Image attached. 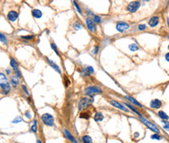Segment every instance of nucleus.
<instances>
[{"label": "nucleus", "mask_w": 169, "mask_h": 143, "mask_svg": "<svg viewBox=\"0 0 169 143\" xmlns=\"http://www.w3.org/2000/svg\"><path fill=\"white\" fill-rule=\"evenodd\" d=\"M63 133H64V134H65V136L66 137V138H68L69 140H70V141L72 142H74V143H77V140H76V138L72 135L71 133H70L68 130L64 129V130H63Z\"/></svg>", "instance_id": "obj_15"}, {"label": "nucleus", "mask_w": 169, "mask_h": 143, "mask_svg": "<svg viewBox=\"0 0 169 143\" xmlns=\"http://www.w3.org/2000/svg\"><path fill=\"white\" fill-rule=\"evenodd\" d=\"M41 119L42 120V122L44 123V125H47V126H53L54 125V123H55V119L53 117L52 115H51L50 114H44L41 117Z\"/></svg>", "instance_id": "obj_4"}, {"label": "nucleus", "mask_w": 169, "mask_h": 143, "mask_svg": "<svg viewBox=\"0 0 169 143\" xmlns=\"http://www.w3.org/2000/svg\"><path fill=\"white\" fill-rule=\"evenodd\" d=\"M73 4H74V6L76 7V9H77V12L79 13H82V11H81V9H80V5H79L78 4H77V2L75 1V0H73Z\"/></svg>", "instance_id": "obj_29"}, {"label": "nucleus", "mask_w": 169, "mask_h": 143, "mask_svg": "<svg viewBox=\"0 0 169 143\" xmlns=\"http://www.w3.org/2000/svg\"><path fill=\"white\" fill-rule=\"evenodd\" d=\"M32 16L35 18H41L42 16V13L40 9H35L32 10Z\"/></svg>", "instance_id": "obj_20"}, {"label": "nucleus", "mask_w": 169, "mask_h": 143, "mask_svg": "<svg viewBox=\"0 0 169 143\" xmlns=\"http://www.w3.org/2000/svg\"><path fill=\"white\" fill-rule=\"evenodd\" d=\"M37 143H42V142H41V140H39V139H38V140H37Z\"/></svg>", "instance_id": "obj_45"}, {"label": "nucleus", "mask_w": 169, "mask_h": 143, "mask_svg": "<svg viewBox=\"0 0 169 143\" xmlns=\"http://www.w3.org/2000/svg\"><path fill=\"white\" fill-rule=\"evenodd\" d=\"M17 18H18V13H16V11H10L7 15V19L11 22L16 21Z\"/></svg>", "instance_id": "obj_11"}, {"label": "nucleus", "mask_w": 169, "mask_h": 143, "mask_svg": "<svg viewBox=\"0 0 169 143\" xmlns=\"http://www.w3.org/2000/svg\"><path fill=\"white\" fill-rule=\"evenodd\" d=\"M82 28H83L82 24L80 23H79V22H76V23L73 24V29L75 30H79L82 29Z\"/></svg>", "instance_id": "obj_25"}, {"label": "nucleus", "mask_w": 169, "mask_h": 143, "mask_svg": "<svg viewBox=\"0 0 169 143\" xmlns=\"http://www.w3.org/2000/svg\"><path fill=\"white\" fill-rule=\"evenodd\" d=\"M0 76H1V80H2V82H7V78L6 76L2 73V72H1V74H0Z\"/></svg>", "instance_id": "obj_36"}, {"label": "nucleus", "mask_w": 169, "mask_h": 143, "mask_svg": "<svg viewBox=\"0 0 169 143\" xmlns=\"http://www.w3.org/2000/svg\"><path fill=\"white\" fill-rule=\"evenodd\" d=\"M168 50H169V44H168Z\"/></svg>", "instance_id": "obj_48"}, {"label": "nucleus", "mask_w": 169, "mask_h": 143, "mask_svg": "<svg viewBox=\"0 0 169 143\" xmlns=\"http://www.w3.org/2000/svg\"><path fill=\"white\" fill-rule=\"evenodd\" d=\"M22 88L24 89V91L25 92H26V93H27V95H29V92L27 91V89L26 86H25L24 85H22Z\"/></svg>", "instance_id": "obj_40"}, {"label": "nucleus", "mask_w": 169, "mask_h": 143, "mask_svg": "<svg viewBox=\"0 0 169 143\" xmlns=\"http://www.w3.org/2000/svg\"><path fill=\"white\" fill-rule=\"evenodd\" d=\"M140 2L139 1H133V2H131L127 6V10L129 11V13H135L140 9Z\"/></svg>", "instance_id": "obj_5"}, {"label": "nucleus", "mask_w": 169, "mask_h": 143, "mask_svg": "<svg viewBox=\"0 0 169 143\" xmlns=\"http://www.w3.org/2000/svg\"><path fill=\"white\" fill-rule=\"evenodd\" d=\"M94 119L95 121H97V122L102 121L103 119H104V115L102 114L101 112H97V113L95 114L94 117Z\"/></svg>", "instance_id": "obj_18"}, {"label": "nucleus", "mask_w": 169, "mask_h": 143, "mask_svg": "<svg viewBox=\"0 0 169 143\" xmlns=\"http://www.w3.org/2000/svg\"><path fill=\"white\" fill-rule=\"evenodd\" d=\"M80 117H81V118H85V119H88L89 118V115L87 113H82V114H80Z\"/></svg>", "instance_id": "obj_38"}, {"label": "nucleus", "mask_w": 169, "mask_h": 143, "mask_svg": "<svg viewBox=\"0 0 169 143\" xmlns=\"http://www.w3.org/2000/svg\"><path fill=\"white\" fill-rule=\"evenodd\" d=\"M139 118H140V120H141V121H142L143 124H144L150 130H151L152 131H154V132L157 133V134L160 133V130H159V128H157V125H155L154 124H153V123H151L150 121H149L147 119H146L145 117H142V116H140Z\"/></svg>", "instance_id": "obj_3"}, {"label": "nucleus", "mask_w": 169, "mask_h": 143, "mask_svg": "<svg viewBox=\"0 0 169 143\" xmlns=\"http://www.w3.org/2000/svg\"><path fill=\"white\" fill-rule=\"evenodd\" d=\"M22 39H25V40H27V41H31L34 38V36L33 35H27V36H22L21 37Z\"/></svg>", "instance_id": "obj_31"}, {"label": "nucleus", "mask_w": 169, "mask_h": 143, "mask_svg": "<svg viewBox=\"0 0 169 143\" xmlns=\"http://www.w3.org/2000/svg\"><path fill=\"white\" fill-rule=\"evenodd\" d=\"M162 122L164 124V125L163 126V128H164V129H165L166 131H169V123H168V121H166V120H162Z\"/></svg>", "instance_id": "obj_32"}, {"label": "nucleus", "mask_w": 169, "mask_h": 143, "mask_svg": "<svg viewBox=\"0 0 169 143\" xmlns=\"http://www.w3.org/2000/svg\"><path fill=\"white\" fill-rule=\"evenodd\" d=\"M124 97H125L126 99L129 102H130V103H133V105L139 106V107H140V108H143V106L141 104V103H140L138 102L136 99H134L133 97H130V96H125Z\"/></svg>", "instance_id": "obj_12"}, {"label": "nucleus", "mask_w": 169, "mask_h": 143, "mask_svg": "<svg viewBox=\"0 0 169 143\" xmlns=\"http://www.w3.org/2000/svg\"><path fill=\"white\" fill-rule=\"evenodd\" d=\"M150 138L152 139H154V140H157V141H160V140H161L162 137L160 136V134H157V133H155V134H152V135L150 136Z\"/></svg>", "instance_id": "obj_26"}, {"label": "nucleus", "mask_w": 169, "mask_h": 143, "mask_svg": "<svg viewBox=\"0 0 169 143\" xmlns=\"http://www.w3.org/2000/svg\"><path fill=\"white\" fill-rule=\"evenodd\" d=\"M87 75H91V74H94V69L93 67L91 66H87L85 70L83 71Z\"/></svg>", "instance_id": "obj_23"}, {"label": "nucleus", "mask_w": 169, "mask_h": 143, "mask_svg": "<svg viewBox=\"0 0 169 143\" xmlns=\"http://www.w3.org/2000/svg\"><path fill=\"white\" fill-rule=\"evenodd\" d=\"M129 27H130L129 25L127 23H125V22H118V23L116 24V30L121 33L129 30Z\"/></svg>", "instance_id": "obj_7"}, {"label": "nucleus", "mask_w": 169, "mask_h": 143, "mask_svg": "<svg viewBox=\"0 0 169 143\" xmlns=\"http://www.w3.org/2000/svg\"><path fill=\"white\" fill-rule=\"evenodd\" d=\"M94 100H91V98H88V97H83L81 98L80 100L79 101V104H78V108L80 111H83L87 109L90 105L92 104Z\"/></svg>", "instance_id": "obj_2"}, {"label": "nucleus", "mask_w": 169, "mask_h": 143, "mask_svg": "<svg viewBox=\"0 0 169 143\" xmlns=\"http://www.w3.org/2000/svg\"><path fill=\"white\" fill-rule=\"evenodd\" d=\"M110 104L112 105L115 107H116L117 109H119V110L122 111H125V112H129V110L127 108L125 104H122L119 102L116 101V100H110Z\"/></svg>", "instance_id": "obj_6"}, {"label": "nucleus", "mask_w": 169, "mask_h": 143, "mask_svg": "<svg viewBox=\"0 0 169 143\" xmlns=\"http://www.w3.org/2000/svg\"><path fill=\"white\" fill-rule=\"evenodd\" d=\"M10 66H11V68H12L14 71H17L18 69V63L16 62V60L14 59V58H10Z\"/></svg>", "instance_id": "obj_19"}, {"label": "nucleus", "mask_w": 169, "mask_h": 143, "mask_svg": "<svg viewBox=\"0 0 169 143\" xmlns=\"http://www.w3.org/2000/svg\"><path fill=\"white\" fill-rule=\"evenodd\" d=\"M159 23V17L158 16H152V17L149 19L148 24L150 27H155Z\"/></svg>", "instance_id": "obj_10"}, {"label": "nucleus", "mask_w": 169, "mask_h": 143, "mask_svg": "<svg viewBox=\"0 0 169 143\" xmlns=\"http://www.w3.org/2000/svg\"><path fill=\"white\" fill-rule=\"evenodd\" d=\"M93 21H94L95 23H101V16L95 15V16H94V17H93Z\"/></svg>", "instance_id": "obj_28"}, {"label": "nucleus", "mask_w": 169, "mask_h": 143, "mask_svg": "<svg viewBox=\"0 0 169 143\" xmlns=\"http://www.w3.org/2000/svg\"><path fill=\"white\" fill-rule=\"evenodd\" d=\"M82 141L83 143H92V138L89 135H83L82 138Z\"/></svg>", "instance_id": "obj_24"}, {"label": "nucleus", "mask_w": 169, "mask_h": 143, "mask_svg": "<svg viewBox=\"0 0 169 143\" xmlns=\"http://www.w3.org/2000/svg\"><path fill=\"white\" fill-rule=\"evenodd\" d=\"M19 78L16 76V75H13V76L11 77L10 78V84L12 85L14 88H16V86L19 85Z\"/></svg>", "instance_id": "obj_16"}, {"label": "nucleus", "mask_w": 169, "mask_h": 143, "mask_svg": "<svg viewBox=\"0 0 169 143\" xmlns=\"http://www.w3.org/2000/svg\"><path fill=\"white\" fill-rule=\"evenodd\" d=\"M138 28H139V30H145L146 29V24H140L139 25V27H138Z\"/></svg>", "instance_id": "obj_35"}, {"label": "nucleus", "mask_w": 169, "mask_h": 143, "mask_svg": "<svg viewBox=\"0 0 169 143\" xmlns=\"http://www.w3.org/2000/svg\"><path fill=\"white\" fill-rule=\"evenodd\" d=\"M21 121H23V119H22L20 117L17 116L15 119L13 120V124H16V123H19V122H21Z\"/></svg>", "instance_id": "obj_34"}, {"label": "nucleus", "mask_w": 169, "mask_h": 143, "mask_svg": "<svg viewBox=\"0 0 169 143\" xmlns=\"http://www.w3.org/2000/svg\"><path fill=\"white\" fill-rule=\"evenodd\" d=\"M0 38H1V41L2 42V43H4L5 44H7V39H6V37H5V36L3 34V33H1V34H0Z\"/></svg>", "instance_id": "obj_33"}, {"label": "nucleus", "mask_w": 169, "mask_h": 143, "mask_svg": "<svg viewBox=\"0 0 169 143\" xmlns=\"http://www.w3.org/2000/svg\"><path fill=\"white\" fill-rule=\"evenodd\" d=\"M150 106L152 109L157 110V109H160L162 106V102L158 99H154L152 100L150 103Z\"/></svg>", "instance_id": "obj_8"}, {"label": "nucleus", "mask_w": 169, "mask_h": 143, "mask_svg": "<svg viewBox=\"0 0 169 143\" xmlns=\"http://www.w3.org/2000/svg\"><path fill=\"white\" fill-rule=\"evenodd\" d=\"M102 93V89L100 87L96 86H91L87 87L84 89V94L86 96H88L90 97H93V96L95 94H100Z\"/></svg>", "instance_id": "obj_1"}, {"label": "nucleus", "mask_w": 169, "mask_h": 143, "mask_svg": "<svg viewBox=\"0 0 169 143\" xmlns=\"http://www.w3.org/2000/svg\"><path fill=\"white\" fill-rule=\"evenodd\" d=\"M31 131L34 133H36L38 131V127H37V120H34V124L31 126Z\"/></svg>", "instance_id": "obj_27"}, {"label": "nucleus", "mask_w": 169, "mask_h": 143, "mask_svg": "<svg viewBox=\"0 0 169 143\" xmlns=\"http://www.w3.org/2000/svg\"><path fill=\"white\" fill-rule=\"evenodd\" d=\"M0 86H1V89L2 92H3L4 94H8L11 90V87H10V84L8 82H2L1 84H0Z\"/></svg>", "instance_id": "obj_9"}, {"label": "nucleus", "mask_w": 169, "mask_h": 143, "mask_svg": "<svg viewBox=\"0 0 169 143\" xmlns=\"http://www.w3.org/2000/svg\"><path fill=\"white\" fill-rule=\"evenodd\" d=\"M164 58H165V60L167 61L168 62H169V52L166 53L165 55H164Z\"/></svg>", "instance_id": "obj_41"}, {"label": "nucleus", "mask_w": 169, "mask_h": 143, "mask_svg": "<svg viewBox=\"0 0 169 143\" xmlns=\"http://www.w3.org/2000/svg\"><path fill=\"white\" fill-rule=\"evenodd\" d=\"M86 24H87V28H88V30L90 31H91V32L95 31V26L94 24V21H93L91 18L86 19Z\"/></svg>", "instance_id": "obj_13"}, {"label": "nucleus", "mask_w": 169, "mask_h": 143, "mask_svg": "<svg viewBox=\"0 0 169 143\" xmlns=\"http://www.w3.org/2000/svg\"><path fill=\"white\" fill-rule=\"evenodd\" d=\"M139 136H140V133H139V132H135V133H134V138H139Z\"/></svg>", "instance_id": "obj_43"}, {"label": "nucleus", "mask_w": 169, "mask_h": 143, "mask_svg": "<svg viewBox=\"0 0 169 143\" xmlns=\"http://www.w3.org/2000/svg\"><path fill=\"white\" fill-rule=\"evenodd\" d=\"M141 1H143V2H149L150 0H141Z\"/></svg>", "instance_id": "obj_46"}, {"label": "nucleus", "mask_w": 169, "mask_h": 143, "mask_svg": "<svg viewBox=\"0 0 169 143\" xmlns=\"http://www.w3.org/2000/svg\"><path fill=\"white\" fill-rule=\"evenodd\" d=\"M158 116L161 118L162 120H169V117L168 116V114L164 112L163 111H160L158 112Z\"/></svg>", "instance_id": "obj_21"}, {"label": "nucleus", "mask_w": 169, "mask_h": 143, "mask_svg": "<svg viewBox=\"0 0 169 143\" xmlns=\"http://www.w3.org/2000/svg\"><path fill=\"white\" fill-rule=\"evenodd\" d=\"M167 21H168V26H169V17L168 18V19H167Z\"/></svg>", "instance_id": "obj_47"}, {"label": "nucleus", "mask_w": 169, "mask_h": 143, "mask_svg": "<svg viewBox=\"0 0 169 143\" xmlns=\"http://www.w3.org/2000/svg\"><path fill=\"white\" fill-rule=\"evenodd\" d=\"M124 104H125V105H126V106H127V107H128L129 109H130V110H131L132 111H133V112H134V113H135V114H137V115H138V116H139V117H140V116H142V115H141V114H140V112H139V111H138L136 110V108H135V107H134V106H133V105H132V104H131V103H129L128 102H125V103H124Z\"/></svg>", "instance_id": "obj_17"}, {"label": "nucleus", "mask_w": 169, "mask_h": 143, "mask_svg": "<svg viewBox=\"0 0 169 143\" xmlns=\"http://www.w3.org/2000/svg\"><path fill=\"white\" fill-rule=\"evenodd\" d=\"M6 73H7L8 75H10V74H11V70H10V69H6Z\"/></svg>", "instance_id": "obj_44"}, {"label": "nucleus", "mask_w": 169, "mask_h": 143, "mask_svg": "<svg viewBox=\"0 0 169 143\" xmlns=\"http://www.w3.org/2000/svg\"><path fill=\"white\" fill-rule=\"evenodd\" d=\"M86 12H87V16H89L90 17H94V16H95L94 13H93L91 11H90L89 9H87L86 10Z\"/></svg>", "instance_id": "obj_39"}, {"label": "nucleus", "mask_w": 169, "mask_h": 143, "mask_svg": "<svg viewBox=\"0 0 169 143\" xmlns=\"http://www.w3.org/2000/svg\"><path fill=\"white\" fill-rule=\"evenodd\" d=\"M168 39H169V36H168Z\"/></svg>", "instance_id": "obj_49"}, {"label": "nucleus", "mask_w": 169, "mask_h": 143, "mask_svg": "<svg viewBox=\"0 0 169 143\" xmlns=\"http://www.w3.org/2000/svg\"><path fill=\"white\" fill-rule=\"evenodd\" d=\"M98 51H99V46L98 45H96V46H94V49L93 50V54L94 55H97Z\"/></svg>", "instance_id": "obj_37"}, {"label": "nucleus", "mask_w": 169, "mask_h": 143, "mask_svg": "<svg viewBox=\"0 0 169 143\" xmlns=\"http://www.w3.org/2000/svg\"><path fill=\"white\" fill-rule=\"evenodd\" d=\"M51 47H52V49L53 51H54L55 52V54H56V55H59V54H58V51L57 46L55 45V44H54V43H52V44H51Z\"/></svg>", "instance_id": "obj_30"}, {"label": "nucleus", "mask_w": 169, "mask_h": 143, "mask_svg": "<svg viewBox=\"0 0 169 143\" xmlns=\"http://www.w3.org/2000/svg\"><path fill=\"white\" fill-rule=\"evenodd\" d=\"M25 116H26L27 118H29V119L31 118V115H30V113L29 111L26 112V114H25Z\"/></svg>", "instance_id": "obj_42"}, {"label": "nucleus", "mask_w": 169, "mask_h": 143, "mask_svg": "<svg viewBox=\"0 0 169 143\" xmlns=\"http://www.w3.org/2000/svg\"><path fill=\"white\" fill-rule=\"evenodd\" d=\"M139 48H140L139 45L136 44H135V43L131 44H129V49L131 51H136L139 50Z\"/></svg>", "instance_id": "obj_22"}, {"label": "nucleus", "mask_w": 169, "mask_h": 143, "mask_svg": "<svg viewBox=\"0 0 169 143\" xmlns=\"http://www.w3.org/2000/svg\"><path fill=\"white\" fill-rule=\"evenodd\" d=\"M47 61H48V63L49 64V65L52 67V68L54 69V70L55 72H57L58 74H61V69L58 67V65H57L52 60H50L49 58H47Z\"/></svg>", "instance_id": "obj_14"}]
</instances>
